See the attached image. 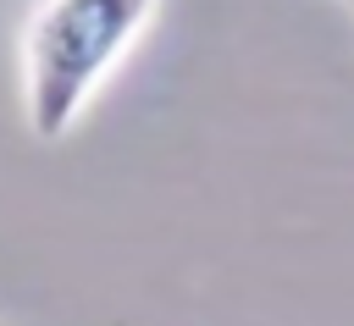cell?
I'll list each match as a JSON object with an SVG mask.
<instances>
[{"mask_svg":"<svg viewBox=\"0 0 354 326\" xmlns=\"http://www.w3.org/2000/svg\"><path fill=\"white\" fill-rule=\"evenodd\" d=\"M155 0H44L22 39V116L33 138L72 133L94 88L133 50Z\"/></svg>","mask_w":354,"mask_h":326,"instance_id":"obj_1","label":"cell"},{"mask_svg":"<svg viewBox=\"0 0 354 326\" xmlns=\"http://www.w3.org/2000/svg\"><path fill=\"white\" fill-rule=\"evenodd\" d=\"M348 6H354V0H348Z\"/></svg>","mask_w":354,"mask_h":326,"instance_id":"obj_2","label":"cell"}]
</instances>
